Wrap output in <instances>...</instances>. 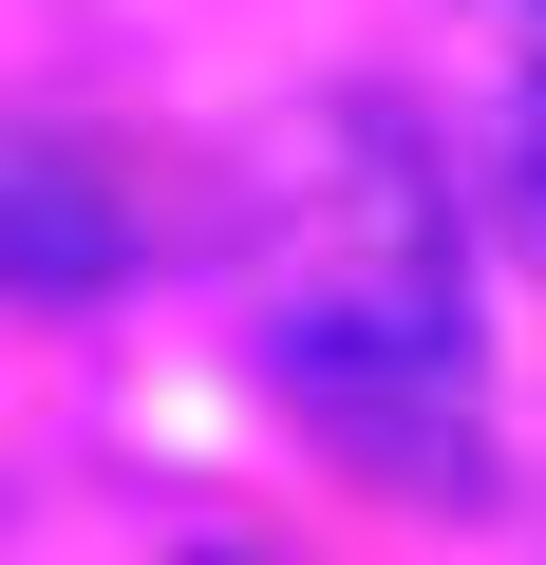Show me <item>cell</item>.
<instances>
[{"label":"cell","mask_w":546,"mask_h":565,"mask_svg":"<svg viewBox=\"0 0 546 565\" xmlns=\"http://www.w3.org/2000/svg\"><path fill=\"white\" fill-rule=\"evenodd\" d=\"M527 207H546V95H527Z\"/></svg>","instance_id":"3"},{"label":"cell","mask_w":546,"mask_h":565,"mask_svg":"<svg viewBox=\"0 0 546 565\" xmlns=\"http://www.w3.org/2000/svg\"><path fill=\"white\" fill-rule=\"evenodd\" d=\"M207 565H226V546H207Z\"/></svg>","instance_id":"5"},{"label":"cell","mask_w":546,"mask_h":565,"mask_svg":"<svg viewBox=\"0 0 546 565\" xmlns=\"http://www.w3.org/2000/svg\"><path fill=\"white\" fill-rule=\"evenodd\" d=\"M527 20H546V0H527Z\"/></svg>","instance_id":"4"},{"label":"cell","mask_w":546,"mask_h":565,"mask_svg":"<svg viewBox=\"0 0 546 565\" xmlns=\"http://www.w3.org/2000/svg\"><path fill=\"white\" fill-rule=\"evenodd\" d=\"M264 377L321 452L471 509L490 490V377H471V245L396 114H321L302 189L264 207Z\"/></svg>","instance_id":"1"},{"label":"cell","mask_w":546,"mask_h":565,"mask_svg":"<svg viewBox=\"0 0 546 565\" xmlns=\"http://www.w3.org/2000/svg\"><path fill=\"white\" fill-rule=\"evenodd\" d=\"M114 245H132V226H114L76 170H39V151L0 170V264H20V282H114Z\"/></svg>","instance_id":"2"}]
</instances>
